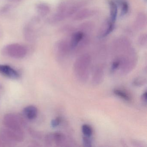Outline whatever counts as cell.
<instances>
[{
  "instance_id": "obj_1",
  "label": "cell",
  "mask_w": 147,
  "mask_h": 147,
  "mask_svg": "<svg viewBox=\"0 0 147 147\" xmlns=\"http://www.w3.org/2000/svg\"><path fill=\"white\" fill-rule=\"evenodd\" d=\"M84 5L85 2L82 1H64L59 5L55 13L63 20L76 13Z\"/></svg>"
},
{
  "instance_id": "obj_2",
  "label": "cell",
  "mask_w": 147,
  "mask_h": 147,
  "mask_svg": "<svg viewBox=\"0 0 147 147\" xmlns=\"http://www.w3.org/2000/svg\"><path fill=\"white\" fill-rule=\"evenodd\" d=\"M0 137L4 146H11L15 143L23 142L24 134L23 129H12L5 127L1 130Z\"/></svg>"
},
{
  "instance_id": "obj_3",
  "label": "cell",
  "mask_w": 147,
  "mask_h": 147,
  "mask_svg": "<svg viewBox=\"0 0 147 147\" xmlns=\"http://www.w3.org/2000/svg\"><path fill=\"white\" fill-rule=\"evenodd\" d=\"M3 123L5 127L12 129H23L26 124L23 117L15 113H7L5 115Z\"/></svg>"
},
{
  "instance_id": "obj_4",
  "label": "cell",
  "mask_w": 147,
  "mask_h": 147,
  "mask_svg": "<svg viewBox=\"0 0 147 147\" xmlns=\"http://www.w3.org/2000/svg\"><path fill=\"white\" fill-rule=\"evenodd\" d=\"M2 53L6 56L19 59L26 56L27 49L24 46L19 44H11L5 46L2 50Z\"/></svg>"
},
{
  "instance_id": "obj_5",
  "label": "cell",
  "mask_w": 147,
  "mask_h": 147,
  "mask_svg": "<svg viewBox=\"0 0 147 147\" xmlns=\"http://www.w3.org/2000/svg\"><path fill=\"white\" fill-rule=\"evenodd\" d=\"M0 74L11 79H18L20 74L17 70L9 65L0 64Z\"/></svg>"
},
{
  "instance_id": "obj_6",
  "label": "cell",
  "mask_w": 147,
  "mask_h": 147,
  "mask_svg": "<svg viewBox=\"0 0 147 147\" xmlns=\"http://www.w3.org/2000/svg\"><path fill=\"white\" fill-rule=\"evenodd\" d=\"M56 49L60 55L65 56L69 50L71 49L69 41L66 39L60 40L57 43Z\"/></svg>"
},
{
  "instance_id": "obj_7",
  "label": "cell",
  "mask_w": 147,
  "mask_h": 147,
  "mask_svg": "<svg viewBox=\"0 0 147 147\" xmlns=\"http://www.w3.org/2000/svg\"><path fill=\"white\" fill-rule=\"evenodd\" d=\"M96 11L93 9H84L78 11L74 17L75 20H82L95 15Z\"/></svg>"
},
{
  "instance_id": "obj_8",
  "label": "cell",
  "mask_w": 147,
  "mask_h": 147,
  "mask_svg": "<svg viewBox=\"0 0 147 147\" xmlns=\"http://www.w3.org/2000/svg\"><path fill=\"white\" fill-rule=\"evenodd\" d=\"M38 109L34 105H29L23 110L24 116L29 120H33L36 118L38 115Z\"/></svg>"
},
{
  "instance_id": "obj_9",
  "label": "cell",
  "mask_w": 147,
  "mask_h": 147,
  "mask_svg": "<svg viewBox=\"0 0 147 147\" xmlns=\"http://www.w3.org/2000/svg\"><path fill=\"white\" fill-rule=\"evenodd\" d=\"M85 36V33L81 31L77 32L72 35L71 39L69 40L71 49H74L76 48Z\"/></svg>"
},
{
  "instance_id": "obj_10",
  "label": "cell",
  "mask_w": 147,
  "mask_h": 147,
  "mask_svg": "<svg viewBox=\"0 0 147 147\" xmlns=\"http://www.w3.org/2000/svg\"><path fill=\"white\" fill-rule=\"evenodd\" d=\"M115 29V23L109 20L106 21L100 31V37L104 38L111 34Z\"/></svg>"
},
{
  "instance_id": "obj_11",
  "label": "cell",
  "mask_w": 147,
  "mask_h": 147,
  "mask_svg": "<svg viewBox=\"0 0 147 147\" xmlns=\"http://www.w3.org/2000/svg\"><path fill=\"white\" fill-rule=\"evenodd\" d=\"M147 23L146 14L143 13H139L138 14L135 22V26L138 30H141L144 28Z\"/></svg>"
},
{
  "instance_id": "obj_12",
  "label": "cell",
  "mask_w": 147,
  "mask_h": 147,
  "mask_svg": "<svg viewBox=\"0 0 147 147\" xmlns=\"http://www.w3.org/2000/svg\"><path fill=\"white\" fill-rule=\"evenodd\" d=\"M110 11V20L115 23L117 19L118 13V5L115 1H109Z\"/></svg>"
},
{
  "instance_id": "obj_13",
  "label": "cell",
  "mask_w": 147,
  "mask_h": 147,
  "mask_svg": "<svg viewBox=\"0 0 147 147\" xmlns=\"http://www.w3.org/2000/svg\"><path fill=\"white\" fill-rule=\"evenodd\" d=\"M36 8L38 13L42 17L47 16L51 11L49 6L45 3L38 4L36 7Z\"/></svg>"
},
{
  "instance_id": "obj_14",
  "label": "cell",
  "mask_w": 147,
  "mask_h": 147,
  "mask_svg": "<svg viewBox=\"0 0 147 147\" xmlns=\"http://www.w3.org/2000/svg\"><path fill=\"white\" fill-rule=\"evenodd\" d=\"M24 33L25 39L28 41H32L35 38L34 29L30 24L25 26L24 29Z\"/></svg>"
},
{
  "instance_id": "obj_15",
  "label": "cell",
  "mask_w": 147,
  "mask_h": 147,
  "mask_svg": "<svg viewBox=\"0 0 147 147\" xmlns=\"http://www.w3.org/2000/svg\"><path fill=\"white\" fill-rule=\"evenodd\" d=\"M113 93L115 95L120 97L121 98L127 101H131V96L125 90L120 89H115L113 90Z\"/></svg>"
},
{
  "instance_id": "obj_16",
  "label": "cell",
  "mask_w": 147,
  "mask_h": 147,
  "mask_svg": "<svg viewBox=\"0 0 147 147\" xmlns=\"http://www.w3.org/2000/svg\"><path fill=\"white\" fill-rule=\"evenodd\" d=\"M53 140L57 146H62L65 142V137L62 133L57 132L53 133Z\"/></svg>"
},
{
  "instance_id": "obj_17",
  "label": "cell",
  "mask_w": 147,
  "mask_h": 147,
  "mask_svg": "<svg viewBox=\"0 0 147 147\" xmlns=\"http://www.w3.org/2000/svg\"><path fill=\"white\" fill-rule=\"evenodd\" d=\"M120 6L121 7L120 16L121 17H123L127 14L129 11V5L127 2L123 1L120 5Z\"/></svg>"
},
{
  "instance_id": "obj_18",
  "label": "cell",
  "mask_w": 147,
  "mask_h": 147,
  "mask_svg": "<svg viewBox=\"0 0 147 147\" xmlns=\"http://www.w3.org/2000/svg\"><path fill=\"white\" fill-rule=\"evenodd\" d=\"M82 131L84 136L90 137L93 133V130L92 127L87 124L83 125L82 128Z\"/></svg>"
},
{
  "instance_id": "obj_19",
  "label": "cell",
  "mask_w": 147,
  "mask_h": 147,
  "mask_svg": "<svg viewBox=\"0 0 147 147\" xmlns=\"http://www.w3.org/2000/svg\"><path fill=\"white\" fill-rule=\"evenodd\" d=\"M54 142L53 133H49L45 136V143L46 146H51Z\"/></svg>"
},
{
  "instance_id": "obj_20",
  "label": "cell",
  "mask_w": 147,
  "mask_h": 147,
  "mask_svg": "<svg viewBox=\"0 0 147 147\" xmlns=\"http://www.w3.org/2000/svg\"><path fill=\"white\" fill-rule=\"evenodd\" d=\"M92 24L91 23H86L81 24L80 26L81 29V30L80 31L84 33V32H88L89 31H91L92 29Z\"/></svg>"
},
{
  "instance_id": "obj_21",
  "label": "cell",
  "mask_w": 147,
  "mask_h": 147,
  "mask_svg": "<svg viewBox=\"0 0 147 147\" xmlns=\"http://www.w3.org/2000/svg\"><path fill=\"white\" fill-rule=\"evenodd\" d=\"M147 35L143 34L138 38V43L141 46H144L147 43Z\"/></svg>"
},
{
  "instance_id": "obj_22",
  "label": "cell",
  "mask_w": 147,
  "mask_h": 147,
  "mask_svg": "<svg viewBox=\"0 0 147 147\" xmlns=\"http://www.w3.org/2000/svg\"><path fill=\"white\" fill-rule=\"evenodd\" d=\"M83 144L84 147H92V142L89 137L85 136L83 138Z\"/></svg>"
},
{
  "instance_id": "obj_23",
  "label": "cell",
  "mask_w": 147,
  "mask_h": 147,
  "mask_svg": "<svg viewBox=\"0 0 147 147\" xmlns=\"http://www.w3.org/2000/svg\"><path fill=\"white\" fill-rule=\"evenodd\" d=\"M61 119L59 117H57L56 118L53 119L51 121V126L53 128L57 127L61 123Z\"/></svg>"
},
{
  "instance_id": "obj_24",
  "label": "cell",
  "mask_w": 147,
  "mask_h": 147,
  "mask_svg": "<svg viewBox=\"0 0 147 147\" xmlns=\"http://www.w3.org/2000/svg\"><path fill=\"white\" fill-rule=\"evenodd\" d=\"M145 82L146 81H144V80H142V79H136L134 80V81L133 82V84L135 86H142L143 84H144V82Z\"/></svg>"
},
{
  "instance_id": "obj_25",
  "label": "cell",
  "mask_w": 147,
  "mask_h": 147,
  "mask_svg": "<svg viewBox=\"0 0 147 147\" xmlns=\"http://www.w3.org/2000/svg\"><path fill=\"white\" fill-rule=\"evenodd\" d=\"M120 63L119 60H117L114 61L113 63L111 66V69L112 70H115L119 67Z\"/></svg>"
},
{
  "instance_id": "obj_26",
  "label": "cell",
  "mask_w": 147,
  "mask_h": 147,
  "mask_svg": "<svg viewBox=\"0 0 147 147\" xmlns=\"http://www.w3.org/2000/svg\"><path fill=\"white\" fill-rule=\"evenodd\" d=\"M29 131H30V134L33 137L36 138H39L41 137L40 134L37 131H35L33 130L32 129H29Z\"/></svg>"
},
{
  "instance_id": "obj_27",
  "label": "cell",
  "mask_w": 147,
  "mask_h": 147,
  "mask_svg": "<svg viewBox=\"0 0 147 147\" xmlns=\"http://www.w3.org/2000/svg\"><path fill=\"white\" fill-rule=\"evenodd\" d=\"M142 99L144 102L146 104V102H147V92H145L143 94L142 96Z\"/></svg>"
},
{
  "instance_id": "obj_28",
  "label": "cell",
  "mask_w": 147,
  "mask_h": 147,
  "mask_svg": "<svg viewBox=\"0 0 147 147\" xmlns=\"http://www.w3.org/2000/svg\"><path fill=\"white\" fill-rule=\"evenodd\" d=\"M3 146H4V145L3 142H2V141H1V137H0V147H3Z\"/></svg>"
},
{
  "instance_id": "obj_29",
  "label": "cell",
  "mask_w": 147,
  "mask_h": 147,
  "mask_svg": "<svg viewBox=\"0 0 147 147\" xmlns=\"http://www.w3.org/2000/svg\"><path fill=\"white\" fill-rule=\"evenodd\" d=\"M9 1H12V2H17V1H19L21 0H8Z\"/></svg>"
},
{
  "instance_id": "obj_30",
  "label": "cell",
  "mask_w": 147,
  "mask_h": 147,
  "mask_svg": "<svg viewBox=\"0 0 147 147\" xmlns=\"http://www.w3.org/2000/svg\"><path fill=\"white\" fill-rule=\"evenodd\" d=\"M144 1H146V2L147 1V0H144Z\"/></svg>"
}]
</instances>
